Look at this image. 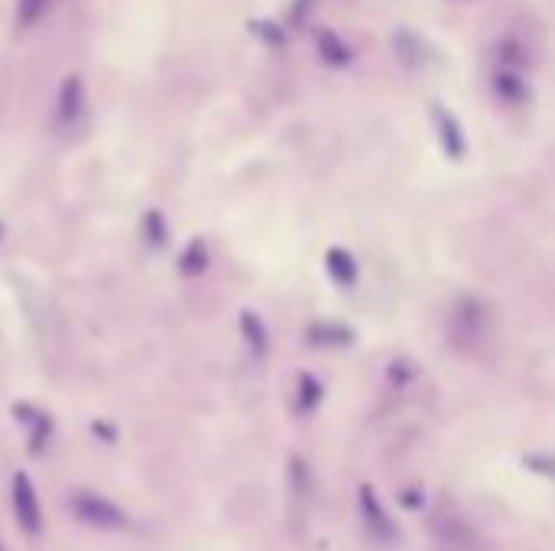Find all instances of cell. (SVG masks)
Returning <instances> with one entry per match:
<instances>
[{
	"instance_id": "cell-1",
	"label": "cell",
	"mask_w": 555,
	"mask_h": 551,
	"mask_svg": "<svg viewBox=\"0 0 555 551\" xmlns=\"http://www.w3.org/2000/svg\"><path fill=\"white\" fill-rule=\"evenodd\" d=\"M72 509L78 519L88 522V526H95V529H124L130 522L121 506L104 500V496L91 493V490H78L72 496Z\"/></svg>"
},
{
	"instance_id": "cell-2",
	"label": "cell",
	"mask_w": 555,
	"mask_h": 551,
	"mask_svg": "<svg viewBox=\"0 0 555 551\" xmlns=\"http://www.w3.org/2000/svg\"><path fill=\"white\" fill-rule=\"evenodd\" d=\"M10 500H13V513H17V522L26 535H43V509H39V496L36 487L26 470H17L13 474V487H10Z\"/></svg>"
},
{
	"instance_id": "cell-3",
	"label": "cell",
	"mask_w": 555,
	"mask_h": 551,
	"mask_svg": "<svg viewBox=\"0 0 555 551\" xmlns=\"http://www.w3.org/2000/svg\"><path fill=\"white\" fill-rule=\"evenodd\" d=\"M358 503H361L364 526H367V532L374 535L377 542H396V539H400V529H396L393 516L387 513V509H383L380 496H377L374 490H370V487H361Z\"/></svg>"
},
{
	"instance_id": "cell-4",
	"label": "cell",
	"mask_w": 555,
	"mask_h": 551,
	"mask_svg": "<svg viewBox=\"0 0 555 551\" xmlns=\"http://www.w3.org/2000/svg\"><path fill=\"white\" fill-rule=\"evenodd\" d=\"M85 111V88H82V78L69 75L59 88V98H56V127H72L78 124V117Z\"/></svg>"
},
{
	"instance_id": "cell-5",
	"label": "cell",
	"mask_w": 555,
	"mask_h": 551,
	"mask_svg": "<svg viewBox=\"0 0 555 551\" xmlns=\"http://www.w3.org/2000/svg\"><path fill=\"white\" fill-rule=\"evenodd\" d=\"M432 117H435V130H439V140H442V150L461 159L468 153V143H465V133H461V124L455 120V114H448L442 104H432Z\"/></svg>"
},
{
	"instance_id": "cell-6",
	"label": "cell",
	"mask_w": 555,
	"mask_h": 551,
	"mask_svg": "<svg viewBox=\"0 0 555 551\" xmlns=\"http://www.w3.org/2000/svg\"><path fill=\"white\" fill-rule=\"evenodd\" d=\"M325 270L338 286H354V282H358V263H354L351 253L341 247H332L325 253Z\"/></svg>"
},
{
	"instance_id": "cell-7",
	"label": "cell",
	"mask_w": 555,
	"mask_h": 551,
	"mask_svg": "<svg viewBox=\"0 0 555 551\" xmlns=\"http://www.w3.org/2000/svg\"><path fill=\"white\" fill-rule=\"evenodd\" d=\"M315 43H319V52H322V59H325L328 65H348V62L354 59L351 46H348L338 33H332V30H319V36H315Z\"/></svg>"
},
{
	"instance_id": "cell-8",
	"label": "cell",
	"mask_w": 555,
	"mask_h": 551,
	"mask_svg": "<svg viewBox=\"0 0 555 551\" xmlns=\"http://www.w3.org/2000/svg\"><path fill=\"white\" fill-rule=\"evenodd\" d=\"M17 415L26 422V428H30V448L33 451H43V445H46L49 435H52L49 415H43L39 409H30V406H17Z\"/></svg>"
},
{
	"instance_id": "cell-9",
	"label": "cell",
	"mask_w": 555,
	"mask_h": 551,
	"mask_svg": "<svg viewBox=\"0 0 555 551\" xmlns=\"http://www.w3.org/2000/svg\"><path fill=\"white\" fill-rule=\"evenodd\" d=\"M241 331H244V341H247V347H250V354H254L257 360L267 354V344H270V338H267V328H263V321L254 315V312H244L241 315Z\"/></svg>"
},
{
	"instance_id": "cell-10",
	"label": "cell",
	"mask_w": 555,
	"mask_h": 551,
	"mask_svg": "<svg viewBox=\"0 0 555 551\" xmlns=\"http://www.w3.org/2000/svg\"><path fill=\"white\" fill-rule=\"evenodd\" d=\"M208 263H211V257H208L205 240H192V244L185 247V253H182L179 270H182V276H202L208 270Z\"/></svg>"
},
{
	"instance_id": "cell-11",
	"label": "cell",
	"mask_w": 555,
	"mask_h": 551,
	"mask_svg": "<svg viewBox=\"0 0 555 551\" xmlns=\"http://www.w3.org/2000/svg\"><path fill=\"white\" fill-rule=\"evenodd\" d=\"M393 49H396V59L406 62V65H422V62H426V56H422L426 49H422V43L409 30H396L393 33Z\"/></svg>"
},
{
	"instance_id": "cell-12",
	"label": "cell",
	"mask_w": 555,
	"mask_h": 551,
	"mask_svg": "<svg viewBox=\"0 0 555 551\" xmlns=\"http://www.w3.org/2000/svg\"><path fill=\"white\" fill-rule=\"evenodd\" d=\"M494 88H497V94L500 98H507V101H526L530 98V91H526V85L520 82L517 75H510V72H504V75H497L494 78Z\"/></svg>"
},
{
	"instance_id": "cell-13",
	"label": "cell",
	"mask_w": 555,
	"mask_h": 551,
	"mask_svg": "<svg viewBox=\"0 0 555 551\" xmlns=\"http://www.w3.org/2000/svg\"><path fill=\"white\" fill-rule=\"evenodd\" d=\"M319 402H322V383L312 380V376H302V380H299V409L312 412Z\"/></svg>"
},
{
	"instance_id": "cell-14",
	"label": "cell",
	"mask_w": 555,
	"mask_h": 551,
	"mask_svg": "<svg viewBox=\"0 0 555 551\" xmlns=\"http://www.w3.org/2000/svg\"><path fill=\"white\" fill-rule=\"evenodd\" d=\"M309 338L315 344H351V331L345 328H332V325H315L309 331Z\"/></svg>"
},
{
	"instance_id": "cell-15",
	"label": "cell",
	"mask_w": 555,
	"mask_h": 551,
	"mask_svg": "<svg viewBox=\"0 0 555 551\" xmlns=\"http://www.w3.org/2000/svg\"><path fill=\"white\" fill-rule=\"evenodd\" d=\"M143 234L150 237L153 247H163L166 244V221L160 211H147V218H143Z\"/></svg>"
},
{
	"instance_id": "cell-16",
	"label": "cell",
	"mask_w": 555,
	"mask_h": 551,
	"mask_svg": "<svg viewBox=\"0 0 555 551\" xmlns=\"http://www.w3.org/2000/svg\"><path fill=\"white\" fill-rule=\"evenodd\" d=\"M49 0H20V23L23 26H33L39 17H43Z\"/></svg>"
},
{
	"instance_id": "cell-17",
	"label": "cell",
	"mask_w": 555,
	"mask_h": 551,
	"mask_svg": "<svg viewBox=\"0 0 555 551\" xmlns=\"http://www.w3.org/2000/svg\"><path fill=\"white\" fill-rule=\"evenodd\" d=\"M257 30H260V36L263 39H270V43H276V46H283V33L276 30L273 23H257Z\"/></svg>"
},
{
	"instance_id": "cell-18",
	"label": "cell",
	"mask_w": 555,
	"mask_h": 551,
	"mask_svg": "<svg viewBox=\"0 0 555 551\" xmlns=\"http://www.w3.org/2000/svg\"><path fill=\"white\" fill-rule=\"evenodd\" d=\"M4 234H7V231H4V224H0V244H4Z\"/></svg>"
}]
</instances>
